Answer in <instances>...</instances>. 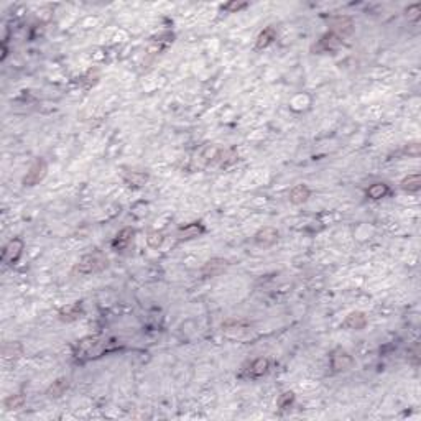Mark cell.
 Returning <instances> with one entry per match:
<instances>
[{"mask_svg": "<svg viewBox=\"0 0 421 421\" xmlns=\"http://www.w3.org/2000/svg\"><path fill=\"white\" fill-rule=\"evenodd\" d=\"M133 229H130V227H125V229H122L119 234L115 235V239L112 240V247H114L115 250H122V249H125L128 244L132 242V239H133Z\"/></svg>", "mask_w": 421, "mask_h": 421, "instance_id": "cell-10", "label": "cell"}, {"mask_svg": "<svg viewBox=\"0 0 421 421\" xmlns=\"http://www.w3.org/2000/svg\"><path fill=\"white\" fill-rule=\"evenodd\" d=\"M331 366L336 372H347L354 366V359L344 349H336L331 354Z\"/></svg>", "mask_w": 421, "mask_h": 421, "instance_id": "cell-3", "label": "cell"}, {"mask_svg": "<svg viewBox=\"0 0 421 421\" xmlns=\"http://www.w3.org/2000/svg\"><path fill=\"white\" fill-rule=\"evenodd\" d=\"M148 176L143 173H132L130 176L127 178V183H130V186L133 184V186H142V184L147 183Z\"/></svg>", "mask_w": 421, "mask_h": 421, "instance_id": "cell-21", "label": "cell"}, {"mask_svg": "<svg viewBox=\"0 0 421 421\" xmlns=\"http://www.w3.org/2000/svg\"><path fill=\"white\" fill-rule=\"evenodd\" d=\"M268 359H257L252 364H250V368H249V377H262L263 373H266L268 370Z\"/></svg>", "mask_w": 421, "mask_h": 421, "instance_id": "cell-13", "label": "cell"}, {"mask_svg": "<svg viewBox=\"0 0 421 421\" xmlns=\"http://www.w3.org/2000/svg\"><path fill=\"white\" fill-rule=\"evenodd\" d=\"M332 33H336L339 38H344L347 37V35L352 33L354 30V23L351 18L347 17H337L332 20Z\"/></svg>", "mask_w": 421, "mask_h": 421, "instance_id": "cell-6", "label": "cell"}, {"mask_svg": "<svg viewBox=\"0 0 421 421\" xmlns=\"http://www.w3.org/2000/svg\"><path fill=\"white\" fill-rule=\"evenodd\" d=\"M81 311L83 310H81L79 303H73V305H68L59 311V317H61V321H74L79 317Z\"/></svg>", "mask_w": 421, "mask_h": 421, "instance_id": "cell-14", "label": "cell"}, {"mask_svg": "<svg viewBox=\"0 0 421 421\" xmlns=\"http://www.w3.org/2000/svg\"><path fill=\"white\" fill-rule=\"evenodd\" d=\"M402 188L405 189V191H408V193L420 191V188H421V176H420V174H410V176L403 178Z\"/></svg>", "mask_w": 421, "mask_h": 421, "instance_id": "cell-17", "label": "cell"}, {"mask_svg": "<svg viewBox=\"0 0 421 421\" xmlns=\"http://www.w3.org/2000/svg\"><path fill=\"white\" fill-rule=\"evenodd\" d=\"M420 15H421V5L420 3H413V5H410V7L407 8L408 20H418Z\"/></svg>", "mask_w": 421, "mask_h": 421, "instance_id": "cell-23", "label": "cell"}, {"mask_svg": "<svg viewBox=\"0 0 421 421\" xmlns=\"http://www.w3.org/2000/svg\"><path fill=\"white\" fill-rule=\"evenodd\" d=\"M310 194H311L310 188L305 186V184H298V186H295L290 191V203L291 204H303V203L308 201Z\"/></svg>", "mask_w": 421, "mask_h": 421, "instance_id": "cell-11", "label": "cell"}, {"mask_svg": "<svg viewBox=\"0 0 421 421\" xmlns=\"http://www.w3.org/2000/svg\"><path fill=\"white\" fill-rule=\"evenodd\" d=\"M245 7H247V3L245 2H230V3L222 5V8L227 10V12H239V10H242Z\"/></svg>", "mask_w": 421, "mask_h": 421, "instance_id": "cell-24", "label": "cell"}, {"mask_svg": "<svg viewBox=\"0 0 421 421\" xmlns=\"http://www.w3.org/2000/svg\"><path fill=\"white\" fill-rule=\"evenodd\" d=\"M105 266H107V259H104L102 255L99 254L86 255L78 263V271L83 275H89V273H96V271L104 270Z\"/></svg>", "mask_w": 421, "mask_h": 421, "instance_id": "cell-1", "label": "cell"}, {"mask_svg": "<svg viewBox=\"0 0 421 421\" xmlns=\"http://www.w3.org/2000/svg\"><path fill=\"white\" fill-rule=\"evenodd\" d=\"M204 232V227L199 222H194V224H189L186 225V227L181 229V232H179V235H181V239H194L198 237L199 234Z\"/></svg>", "mask_w": 421, "mask_h": 421, "instance_id": "cell-18", "label": "cell"}, {"mask_svg": "<svg viewBox=\"0 0 421 421\" xmlns=\"http://www.w3.org/2000/svg\"><path fill=\"white\" fill-rule=\"evenodd\" d=\"M147 242H148V245H150V247L158 249V247H160V245L163 244V235H161V232H150V234H148Z\"/></svg>", "mask_w": 421, "mask_h": 421, "instance_id": "cell-22", "label": "cell"}, {"mask_svg": "<svg viewBox=\"0 0 421 421\" xmlns=\"http://www.w3.org/2000/svg\"><path fill=\"white\" fill-rule=\"evenodd\" d=\"M46 171H48L46 163L43 160H37L28 168V171L23 178V184L25 186H35V184H38L46 176Z\"/></svg>", "mask_w": 421, "mask_h": 421, "instance_id": "cell-2", "label": "cell"}, {"mask_svg": "<svg viewBox=\"0 0 421 421\" xmlns=\"http://www.w3.org/2000/svg\"><path fill=\"white\" fill-rule=\"evenodd\" d=\"M227 268V260L224 259H210L203 265L201 273L203 276H217Z\"/></svg>", "mask_w": 421, "mask_h": 421, "instance_id": "cell-5", "label": "cell"}, {"mask_svg": "<svg viewBox=\"0 0 421 421\" xmlns=\"http://www.w3.org/2000/svg\"><path fill=\"white\" fill-rule=\"evenodd\" d=\"M276 239H278V232L273 227H265L255 234V242L259 245H263V247L273 245L276 242Z\"/></svg>", "mask_w": 421, "mask_h": 421, "instance_id": "cell-7", "label": "cell"}, {"mask_svg": "<svg viewBox=\"0 0 421 421\" xmlns=\"http://www.w3.org/2000/svg\"><path fill=\"white\" fill-rule=\"evenodd\" d=\"M22 250H23V242L22 239H13L10 240L7 244V247L3 249V254H2V260L5 263H15L20 255H22Z\"/></svg>", "mask_w": 421, "mask_h": 421, "instance_id": "cell-4", "label": "cell"}, {"mask_svg": "<svg viewBox=\"0 0 421 421\" xmlns=\"http://www.w3.org/2000/svg\"><path fill=\"white\" fill-rule=\"evenodd\" d=\"M344 326L349 327V329H357V331L364 329V327L367 326V317L361 311H354V313H351V315L346 317V321H344Z\"/></svg>", "mask_w": 421, "mask_h": 421, "instance_id": "cell-9", "label": "cell"}, {"mask_svg": "<svg viewBox=\"0 0 421 421\" xmlns=\"http://www.w3.org/2000/svg\"><path fill=\"white\" fill-rule=\"evenodd\" d=\"M295 402V393L293 392H285V393H281L280 395V398H278V407L281 408V410H286V408H290V405Z\"/></svg>", "mask_w": 421, "mask_h": 421, "instance_id": "cell-20", "label": "cell"}, {"mask_svg": "<svg viewBox=\"0 0 421 421\" xmlns=\"http://www.w3.org/2000/svg\"><path fill=\"white\" fill-rule=\"evenodd\" d=\"M276 38V30L273 27H268L262 32L259 37H257V48L262 50V48H266L273 43V40Z\"/></svg>", "mask_w": 421, "mask_h": 421, "instance_id": "cell-12", "label": "cell"}, {"mask_svg": "<svg viewBox=\"0 0 421 421\" xmlns=\"http://www.w3.org/2000/svg\"><path fill=\"white\" fill-rule=\"evenodd\" d=\"M23 403H25V398L22 397V395H10V397L3 402L5 408H8V410H18V408H22Z\"/></svg>", "mask_w": 421, "mask_h": 421, "instance_id": "cell-19", "label": "cell"}, {"mask_svg": "<svg viewBox=\"0 0 421 421\" xmlns=\"http://www.w3.org/2000/svg\"><path fill=\"white\" fill-rule=\"evenodd\" d=\"M69 383H68V378H58L56 382H53V385L48 388V397L50 398H59L61 395H64V392L68 390Z\"/></svg>", "mask_w": 421, "mask_h": 421, "instance_id": "cell-15", "label": "cell"}, {"mask_svg": "<svg viewBox=\"0 0 421 421\" xmlns=\"http://www.w3.org/2000/svg\"><path fill=\"white\" fill-rule=\"evenodd\" d=\"M390 194V188L385 183H375L367 189V196L370 199H382Z\"/></svg>", "mask_w": 421, "mask_h": 421, "instance_id": "cell-16", "label": "cell"}, {"mask_svg": "<svg viewBox=\"0 0 421 421\" xmlns=\"http://www.w3.org/2000/svg\"><path fill=\"white\" fill-rule=\"evenodd\" d=\"M341 43H342V40L339 38L336 33L329 32L319 40V45H317V48H315V50H317V51H332V50L339 48Z\"/></svg>", "mask_w": 421, "mask_h": 421, "instance_id": "cell-8", "label": "cell"}]
</instances>
